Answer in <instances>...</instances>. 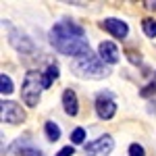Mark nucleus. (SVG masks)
Returning a JSON list of instances; mask_svg holds the SVG:
<instances>
[{
  "mask_svg": "<svg viewBox=\"0 0 156 156\" xmlns=\"http://www.w3.org/2000/svg\"><path fill=\"white\" fill-rule=\"evenodd\" d=\"M50 44L54 46L56 52L71 56V58H79L90 54V42L85 37V29L81 25H77L75 21L62 19L56 21L50 29Z\"/></svg>",
  "mask_w": 156,
  "mask_h": 156,
  "instance_id": "obj_1",
  "label": "nucleus"
},
{
  "mask_svg": "<svg viewBox=\"0 0 156 156\" xmlns=\"http://www.w3.org/2000/svg\"><path fill=\"white\" fill-rule=\"evenodd\" d=\"M71 71L73 75L81 79H104L110 75L106 62H102V58L94 52L79 56V58H71Z\"/></svg>",
  "mask_w": 156,
  "mask_h": 156,
  "instance_id": "obj_2",
  "label": "nucleus"
},
{
  "mask_svg": "<svg viewBox=\"0 0 156 156\" xmlns=\"http://www.w3.org/2000/svg\"><path fill=\"white\" fill-rule=\"evenodd\" d=\"M42 90H46L44 87V73H40V71L25 73L23 85H21V100H23V104H27L29 108L37 106L40 98H42Z\"/></svg>",
  "mask_w": 156,
  "mask_h": 156,
  "instance_id": "obj_3",
  "label": "nucleus"
},
{
  "mask_svg": "<svg viewBox=\"0 0 156 156\" xmlns=\"http://www.w3.org/2000/svg\"><path fill=\"white\" fill-rule=\"evenodd\" d=\"M0 115H2V121L9 123V125H21L27 119V115L21 108V104H17L12 100H2L0 102Z\"/></svg>",
  "mask_w": 156,
  "mask_h": 156,
  "instance_id": "obj_4",
  "label": "nucleus"
},
{
  "mask_svg": "<svg viewBox=\"0 0 156 156\" xmlns=\"http://www.w3.org/2000/svg\"><path fill=\"white\" fill-rule=\"evenodd\" d=\"M112 150H115V140L108 133L100 135L94 142L85 144V156H108Z\"/></svg>",
  "mask_w": 156,
  "mask_h": 156,
  "instance_id": "obj_5",
  "label": "nucleus"
},
{
  "mask_svg": "<svg viewBox=\"0 0 156 156\" xmlns=\"http://www.w3.org/2000/svg\"><path fill=\"white\" fill-rule=\"evenodd\" d=\"M94 106H96L98 119H102V121H108V119H112V117L117 115V102L112 100L110 94H98Z\"/></svg>",
  "mask_w": 156,
  "mask_h": 156,
  "instance_id": "obj_6",
  "label": "nucleus"
},
{
  "mask_svg": "<svg viewBox=\"0 0 156 156\" xmlns=\"http://www.w3.org/2000/svg\"><path fill=\"white\" fill-rule=\"evenodd\" d=\"M100 27L108 31L112 37H117V40H125L127 34H129V25L125 23V21H121L117 17H108L104 21H100Z\"/></svg>",
  "mask_w": 156,
  "mask_h": 156,
  "instance_id": "obj_7",
  "label": "nucleus"
},
{
  "mask_svg": "<svg viewBox=\"0 0 156 156\" xmlns=\"http://www.w3.org/2000/svg\"><path fill=\"white\" fill-rule=\"evenodd\" d=\"M98 56L102 58V62H106V65H117L121 60V54H119V48H117V44L115 42H100V46H98Z\"/></svg>",
  "mask_w": 156,
  "mask_h": 156,
  "instance_id": "obj_8",
  "label": "nucleus"
},
{
  "mask_svg": "<svg viewBox=\"0 0 156 156\" xmlns=\"http://www.w3.org/2000/svg\"><path fill=\"white\" fill-rule=\"evenodd\" d=\"M62 108L69 117H77V112H79V100H77L75 90H71V87L62 92Z\"/></svg>",
  "mask_w": 156,
  "mask_h": 156,
  "instance_id": "obj_9",
  "label": "nucleus"
},
{
  "mask_svg": "<svg viewBox=\"0 0 156 156\" xmlns=\"http://www.w3.org/2000/svg\"><path fill=\"white\" fill-rule=\"evenodd\" d=\"M11 152L15 156H42V152L37 148H31V146H27L25 142H17L11 148Z\"/></svg>",
  "mask_w": 156,
  "mask_h": 156,
  "instance_id": "obj_10",
  "label": "nucleus"
},
{
  "mask_svg": "<svg viewBox=\"0 0 156 156\" xmlns=\"http://www.w3.org/2000/svg\"><path fill=\"white\" fill-rule=\"evenodd\" d=\"M58 75H60L58 65H54V62H52V65H48V69L44 71V87H50V85L58 79Z\"/></svg>",
  "mask_w": 156,
  "mask_h": 156,
  "instance_id": "obj_11",
  "label": "nucleus"
},
{
  "mask_svg": "<svg viewBox=\"0 0 156 156\" xmlns=\"http://www.w3.org/2000/svg\"><path fill=\"white\" fill-rule=\"evenodd\" d=\"M44 133H46V137H48L50 142H58L60 140V127L54 121H48V123L44 125Z\"/></svg>",
  "mask_w": 156,
  "mask_h": 156,
  "instance_id": "obj_12",
  "label": "nucleus"
},
{
  "mask_svg": "<svg viewBox=\"0 0 156 156\" xmlns=\"http://www.w3.org/2000/svg\"><path fill=\"white\" fill-rule=\"evenodd\" d=\"M12 90H15L12 79L6 75V73H2V75H0V92H2V96H9V94H12Z\"/></svg>",
  "mask_w": 156,
  "mask_h": 156,
  "instance_id": "obj_13",
  "label": "nucleus"
},
{
  "mask_svg": "<svg viewBox=\"0 0 156 156\" xmlns=\"http://www.w3.org/2000/svg\"><path fill=\"white\" fill-rule=\"evenodd\" d=\"M142 29H144V34L148 37H156V19L146 17L144 21H142Z\"/></svg>",
  "mask_w": 156,
  "mask_h": 156,
  "instance_id": "obj_14",
  "label": "nucleus"
},
{
  "mask_svg": "<svg viewBox=\"0 0 156 156\" xmlns=\"http://www.w3.org/2000/svg\"><path fill=\"white\" fill-rule=\"evenodd\" d=\"M83 140H85V129L83 127L73 129V133H71V142L73 144H83Z\"/></svg>",
  "mask_w": 156,
  "mask_h": 156,
  "instance_id": "obj_15",
  "label": "nucleus"
},
{
  "mask_svg": "<svg viewBox=\"0 0 156 156\" xmlns=\"http://www.w3.org/2000/svg\"><path fill=\"white\" fill-rule=\"evenodd\" d=\"M129 156H146V150H144V146L142 144H137V142H133L131 146H129Z\"/></svg>",
  "mask_w": 156,
  "mask_h": 156,
  "instance_id": "obj_16",
  "label": "nucleus"
},
{
  "mask_svg": "<svg viewBox=\"0 0 156 156\" xmlns=\"http://www.w3.org/2000/svg\"><path fill=\"white\" fill-rule=\"evenodd\" d=\"M75 154V148H73V146H65V148H60L58 150V154L56 156H73Z\"/></svg>",
  "mask_w": 156,
  "mask_h": 156,
  "instance_id": "obj_17",
  "label": "nucleus"
},
{
  "mask_svg": "<svg viewBox=\"0 0 156 156\" xmlns=\"http://www.w3.org/2000/svg\"><path fill=\"white\" fill-rule=\"evenodd\" d=\"M144 6H146V9H156V2H150V0H146Z\"/></svg>",
  "mask_w": 156,
  "mask_h": 156,
  "instance_id": "obj_18",
  "label": "nucleus"
},
{
  "mask_svg": "<svg viewBox=\"0 0 156 156\" xmlns=\"http://www.w3.org/2000/svg\"><path fill=\"white\" fill-rule=\"evenodd\" d=\"M152 81H154V83H156V73H154V79H152Z\"/></svg>",
  "mask_w": 156,
  "mask_h": 156,
  "instance_id": "obj_19",
  "label": "nucleus"
}]
</instances>
